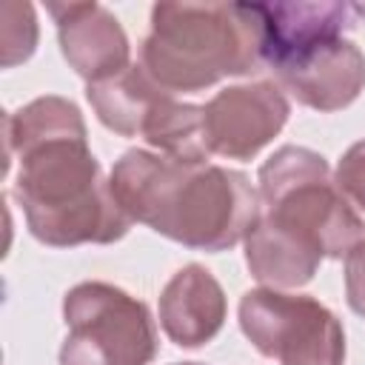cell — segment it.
<instances>
[{"label": "cell", "instance_id": "1", "mask_svg": "<svg viewBox=\"0 0 365 365\" xmlns=\"http://www.w3.org/2000/svg\"><path fill=\"white\" fill-rule=\"evenodd\" d=\"M11 163H17L14 197L43 245H108L128 234L134 220L103 177L71 100L46 94L6 117V171Z\"/></svg>", "mask_w": 365, "mask_h": 365}, {"label": "cell", "instance_id": "2", "mask_svg": "<svg viewBox=\"0 0 365 365\" xmlns=\"http://www.w3.org/2000/svg\"><path fill=\"white\" fill-rule=\"evenodd\" d=\"M120 208L157 234L197 251H225L259 217V194L242 171L128 148L111 168Z\"/></svg>", "mask_w": 365, "mask_h": 365}, {"label": "cell", "instance_id": "3", "mask_svg": "<svg viewBox=\"0 0 365 365\" xmlns=\"http://www.w3.org/2000/svg\"><path fill=\"white\" fill-rule=\"evenodd\" d=\"M262 63L259 3H157L140 66L165 91H202Z\"/></svg>", "mask_w": 365, "mask_h": 365}, {"label": "cell", "instance_id": "4", "mask_svg": "<svg viewBox=\"0 0 365 365\" xmlns=\"http://www.w3.org/2000/svg\"><path fill=\"white\" fill-rule=\"evenodd\" d=\"M257 182L259 217L322 259L348 257L365 240V222L331 180L322 154L282 145L259 165Z\"/></svg>", "mask_w": 365, "mask_h": 365}, {"label": "cell", "instance_id": "5", "mask_svg": "<svg viewBox=\"0 0 365 365\" xmlns=\"http://www.w3.org/2000/svg\"><path fill=\"white\" fill-rule=\"evenodd\" d=\"M60 365H148L157 354L154 319L137 297L108 282H80L63 299Z\"/></svg>", "mask_w": 365, "mask_h": 365}, {"label": "cell", "instance_id": "6", "mask_svg": "<svg viewBox=\"0 0 365 365\" xmlns=\"http://www.w3.org/2000/svg\"><path fill=\"white\" fill-rule=\"evenodd\" d=\"M240 328L248 342L279 365H342V322L314 297L254 288L240 299Z\"/></svg>", "mask_w": 365, "mask_h": 365}, {"label": "cell", "instance_id": "7", "mask_svg": "<svg viewBox=\"0 0 365 365\" xmlns=\"http://www.w3.org/2000/svg\"><path fill=\"white\" fill-rule=\"evenodd\" d=\"M288 114L291 103L279 83L257 80L222 88L202 106V137L208 154L251 160L282 131Z\"/></svg>", "mask_w": 365, "mask_h": 365}, {"label": "cell", "instance_id": "8", "mask_svg": "<svg viewBox=\"0 0 365 365\" xmlns=\"http://www.w3.org/2000/svg\"><path fill=\"white\" fill-rule=\"evenodd\" d=\"M277 83L314 111H339L365 88V54L342 34L311 40L271 63Z\"/></svg>", "mask_w": 365, "mask_h": 365}, {"label": "cell", "instance_id": "9", "mask_svg": "<svg viewBox=\"0 0 365 365\" xmlns=\"http://www.w3.org/2000/svg\"><path fill=\"white\" fill-rule=\"evenodd\" d=\"M66 63L88 83L108 80L131 66L120 20L100 3H48Z\"/></svg>", "mask_w": 365, "mask_h": 365}, {"label": "cell", "instance_id": "10", "mask_svg": "<svg viewBox=\"0 0 365 365\" xmlns=\"http://www.w3.org/2000/svg\"><path fill=\"white\" fill-rule=\"evenodd\" d=\"M225 291L211 271L191 262L180 268L160 294V325L180 348L211 342L225 322Z\"/></svg>", "mask_w": 365, "mask_h": 365}, {"label": "cell", "instance_id": "11", "mask_svg": "<svg viewBox=\"0 0 365 365\" xmlns=\"http://www.w3.org/2000/svg\"><path fill=\"white\" fill-rule=\"evenodd\" d=\"M86 97L97 114V120L123 134V137H137L143 134L148 117L157 111V106L171 97V91H165L160 83L151 80V74L140 66L131 63L128 68H123L120 74L100 80V83H88Z\"/></svg>", "mask_w": 365, "mask_h": 365}, {"label": "cell", "instance_id": "12", "mask_svg": "<svg viewBox=\"0 0 365 365\" xmlns=\"http://www.w3.org/2000/svg\"><path fill=\"white\" fill-rule=\"evenodd\" d=\"M245 265L257 282L265 288H299L314 279L322 257L297 242L294 237L277 231L262 217L245 234Z\"/></svg>", "mask_w": 365, "mask_h": 365}, {"label": "cell", "instance_id": "13", "mask_svg": "<svg viewBox=\"0 0 365 365\" xmlns=\"http://www.w3.org/2000/svg\"><path fill=\"white\" fill-rule=\"evenodd\" d=\"M140 137L148 145H154L157 154H165L174 160L208 163L211 157L202 137V106L177 103L174 94L157 106V111L148 117Z\"/></svg>", "mask_w": 365, "mask_h": 365}, {"label": "cell", "instance_id": "14", "mask_svg": "<svg viewBox=\"0 0 365 365\" xmlns=\"http://www.w3.org/2000/svg\"><path fill=\"white\" fill-rule=\"evenodd\" d=\"M0 14H3V26H0L3 68H11L17 63H26L34 54V48H37V17H34L31 3H17V0H6Z\"/></svg>", "mask_w": 365, "mask_h": 365}, {"label": "cell", "instance_id": "15", "mask_svg": "<svg viewBox=\"0 0 365 365\" xmlns=\"http://www.w3.org/2000/svg\"><path fill=\"white\" fill-rule=\"evenodd\" d=\"M334 182L348 202H354L359 211H365V140L354 143L342 154L336 174H334Z\"/></svg>", "mask_w": 365, "mask_h": 365}, {"label": "cell", "instance_id": "16", "mask_svg": "<svg viewBox=\"0 0 365 365\" xmlns=\"http://www.w3.org/2000/svg\"><path fill=\"white\" fill-rule=\"evenodd\" d=\"M345 299L351 311L365 319V240L345 257Z\"/></svg>", "mask_w": 365, "mask_h": 365}, {"label": "cell", "instance_id": "17", "mask_svg": "<svg viewBox=\"0 0 365 365\" xmlns=\"http://www.w3.org/2000/svg\"><path fill=\"white\" fill-rule=\"evenodd\" d=\"M174 365H202V362H174Z\"/></svg>", "mask_w": 365, "mask_h": 365}]
</instances>
